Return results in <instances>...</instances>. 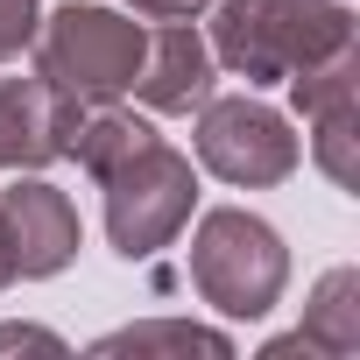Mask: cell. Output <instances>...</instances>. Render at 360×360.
<instances>
[{
  "instance_id": "cell-1",
  "label": "cell",
  "mask_w": 360,
  "mask_h": 360,
  "mask_svg": "<svg viewBox=\"0 0 360 360\" xmlns=\"http://www.w3.org/2000/svg\"><path fill=\"white\" fill-rule=\"evenodd\" d=\"M353 50V15L339 0H219L212 64L248 85H290L297 71Z\"/></svg>"
},
{
  "instance_id": "cell-2",
  "label": "cell",
  "mask_w": 360,
  "mask_h": 360,
  "mask_svg": "<svg viewBox=\"0 0 360 360\" xmlns=\"http://www.w3.org/2000/svg\"><path fill=\"white\" fill-rule=\"evenodd\" d=\"M148 29L134 15L92 8V0H71L36 29V78L64 99V106H106L120 92H134Z\"/></svg>"
},
{
  "instance_id": "cell-3",
  "label": "cell",
  "mask_w": 360,
  "mask_h": 360,
  "mask_svg": "<svg viewBox=\"0 0 360 360\" xmlns=\"http://www.w3.org/2000/svg\"><path fill=\"white\" fill-rule=\"evenodd\" d=\"M92 184L106 191V240L127 262L162 255L176 233H184L191 205H198V169L184 148H169L162 134H148L141 148H127L113 169H99Z\"/></svg>"
},
{
  "instance_id": "cell-4",
  "label": "cell",
  "mask_w": 360,
  "mask_h": 360,
  "mask_svg": "<svg viewBox=\"0 0 360 360\" xmlns=\"http://www.w3.org/2000/svg\"><path fill=\"white\" fill-rule=\"evenodd\" d=\"M290 283V248L269 219L240 212V205H219L198 219L191 233V290L226 311V318H269L276 297Z\"/></svg>"
},
{
  "instance_id": "cell-5",
  "label": "cell",
  "mask_w": 360,
  "mask_h": 360,
  "mask_svg": "<svg viewBox=\"0 0 360 360\" xmlns=\"http://www.w3.org/2000/svg\"><path fill=\"white\" fill-rule=\"evenodd\" d=\"M198 162L219 176V184H240V191H269L304 162V141L290 134V120L276 106H262L255 92H205L198 99Z\"/></svg>"
},
{
  "instance_id": "cell-6",
  "label": "cell",
  "mask_w": 360,
  "mask_h": 360,
  "mask_svg": "<svg viewBox=\"0 0 360 360\" xmlns=\"http://www.w3.org/2000/svg\"><path fill=\"white\" fill-rule=\"evenodd\" d=\"M290 92H297V113L311 120L318 169L332 176L339 191H353L360 184V148H353L360 141V50H339V57L297 71Z\"/></svg>"
},
{
  "instance_id": "cell-7",
  "label": "cell",
  "mask_w": 360,
  "mask_h": 360,
  "mask_svg": "<svg viewBox=\"0 0 360 360\" xmlns=\"http://www.w3.org/2000/svg\"><path fill=\"white\" fill-rule=\"evenodd\" d=\"M0 240H8V269L15 276H57L78 262V205L43 184V176H15L0 191Z\"/></svg>"
},
{
  "instance_id": "cell-8",
  "label": "cell",
  "mask_w": 360,
  "mask_h": 360,
  "mask_svg": "<svg viewBox=\"0 0 360 360\" xmlns=\"http://www.w3.org/2000/svg\"><path fill=\"white\" fill-rule=\"evenodd\" d=\"M78 113L85 106H64L36 71L29 78H0V169H43V162H57Z\"/></svg>"
},
{
  "instance_id": "cell-9",
  "label": "cell",
  "mask_w": 360,
  "mask_h": 360,
  "mask_svg": "<svg viewBox=\"0 0 360 360\" xmlns=\"http://www.w3.org/2000/svg\"><path fill=\"white\" fill-rule=\"evenodd\" d=\"M212 43L191 29V22H162L148 29V50H141V71H134V92L141 106L155 113H191L205 92H212Z\"/></svg>"
},
{
  "instance_id": "cell-10",
  "label": "cell",
  "mask_w": 360,
  "mask_h": 360,
  "mask_svg": "<svg viewBox=\"0 0 360 360\" xmlns=\"http://www.w3.org/2000/svg\"><path fill=\"white\" fill-rule=\"evenodd\" d=\"M325 353V360H353L360 353V269H332L304 311V325L290 339H276L269 353Z\"/></svg>"
},
{
  "instance_id": "cell-11",
  "label": "cell",
  "mask_w": 360,
  "mask_h": 360,
  "mask_svg": "<svg viewBox=\"0 0 360 360\" xmlns=\"http://www.w3.org/2000/svg\"><path fill=\"white\" fill-rule=\"evenodd\" d=\"M92 353H212V360H226L233 346H226V332H205V325H191V318H155V325L106 332Z\"/></svg>"
},
{
  "instance_id": "cell-12",
  "label": "cell",
  "mask_w": 360,
  "mask_h": 360,
  "mask_svg": "<svg viewBox=\"0 0 360 360\" xmlns=\"http://www.w3.org/2000/svg\"><path fill=\"white\" fill-rule=\"evenodd\" d=\"M43 29V0H0V64L22 57Z\"/></svg>"
},
{
  "instance_id": "cell-13",
  "label": "cell",
  "mask_w": 360,
  "mask_h": 360,
  "mask_svg": "<svg viewBox=\"0 0 360 360\" xmlns=\"http://www.w3.org/2000/svg\"><path fill=\"white\" fill-rule=\"evenodd\" d=\"M127 8H134L141 22H191L198 8H212V0H127Z\"/></svg>"
},
{
  "instance_id": "cell-14",
  "label": "cell",
  "mask_w": 360,
  "mask_h": 360,
  "mask_svg": "<svg viewBox=\"0 0 360 360\" xmlns=\"http://www.w3.org/2000/svg\"><path fill=\"white\" fill-rule=\"evenodd\" d=\"M15 346H36V353H64V339H57V332H43V325H0V353H15Z\"/></svg>"
},
{
  "instance_id": "cell-15",
  "label": "cell",
  "mask_w": 360,
  "mask_h": 360,
  "mask_svg": "<svg viewBox=\"0 0 360 360\" xmlns=\"http://www.w3.org/2000/svg\"><path fill=\"white\" fill-rule=\"evenodd\" d=\"M15 283V269H8V240H0V290H8Z\"/></svg>"
}]
</instances>
